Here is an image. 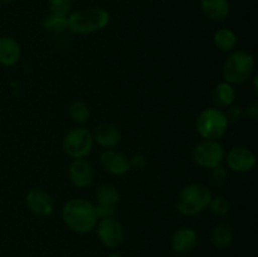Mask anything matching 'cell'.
<instances>
[{
    "label": "cell",
    "instance_id": "1",
    "mask_svg": "<svg viewBox=\"0 0 258 257\" xmlns=\"http://www.w3.org/2000/svg\"><path fill=\"white\" fill-rule=\"evenodd\" d=\"M62 219L68 228L77 233H88L98 222L95 204L85 198L70 199L63 206Z\"/></svg>",
    "mask_w": 258,
    "mask_h": 257
},
{
    "label": "cell",
    "instance_id": "2",
    "mask_svg": "<svg viewBox=\"0 0 258 257\" xmlns=\"http://www.w3.org/2000/svg\"><path fill=\"white\" fill-rule=\"evenodd\" d=\"M110 13L103 8H85L68 15L67 29L77 35H87L105 29L110 23Z\"/></svg>",
    "mask_w": 258,
    "mask_h": 257
},
{
    "label": "cell",
    "instance_id": "3",
    "mask_svg": "<svg viewBox=\"0 0 258 257\" xmlns=\"http://www.w3.org/2000/svg\"><path fill=\"white\" fill-rule=\"evenodd\" d=\"M212 193L204 184L191 183L184 186L176 197V211L186 217H193L208 208Z\"/></svg>",
    "mask_w": 258,
    "mask_h": 257
},
{
    "label": "cell",
    "instance_id": "4",
    "mask_svg": "<svg viewBox=\"0 0 258 257\" xmlns=\"http://www.w3.org/2000/svg\"><path fill=\"white\" fill-rule=\"evenodd\" d=\"M254 71V58L244 50H234L223 65V78L231 85H241L248 81Z\"/></svg>",
    "mask_w": 258,
    "mask_h": 257
},
{
    "label": "cell",
    "instance_id": "5",
    "mask_svg": "<svg viewBox=\"0 0 258 257\" xmlns=\"http://www.w3.org/2000/svg\"><path fill=\"white\" fill-rule=\"evenodd\" d=\"M228 118L218 107L202 111L197 118V131L204 140H218L228 128Z\"/></svg>",
    "mask_w": 258,
    "mask_h": 257
},
{
    "label": "cell",
    "instance_id": "6",
    "mask_svg": "<svg viewBox=\"0 0 258 257\" xmlns=\"http://www.w3.org/2000/svg\"><path fill=\"white\" fill-rule=\"evenodd\" d=\"M93 148V136L86 127H73L63 139L64 153L72 159H83Z\"/></svg>",
    "mask_w": 258,
    "mask_h": 257
},
{
    "label": "cell",
    "instance_id": "7",
    "mask_svg": "<svg viewBox=\"0 0 258 257\" xmlns=\"http://www.w3.org/2000/svg\"><path fill=\"white\" fill-rule=\"evenodd\" d=\"M224 156V148L218 140H203L193 149V161L202 169L209 170L222 165Z\"/></svg>",
    "mask_w": 258,
    "mask_h": 257
},
{
    "label": "cell",
    "instance_id": "8",
    "mask_svg": "<svg viewBox=\"0 0 258 257\" xmlns=\"http://www.w3.org/2000/svg\"><path fill=\"white\" fill-rule=\"evenodd\" d=\"M95 228L97 231L98 239L107 248H116L122 242L125 232L122 224L115 217L100 219Z\"/></svg>",
    "mask_w": 258,
    "mask_h": 257
},
{
    "label": "cell",
    "instance_id": "9",
    "mask_svg": "<svg viewBox=\"0 0 258 257\" xmlns=\"http://www.w3.org/2000/svg\"><path fill=\"white\" fill-rule=\"evenodd\" d=\"M227 166L236 173H247L256 166V154L244 146H234L224 156Z\"/></svg>",
    "mask_w": 258,
    "mask_h": 257
},
{
    "label": "cell",
    "instance_id": "10",
    "mask_svg": "<svg viewBox=\"0 0 258 257\" xmlns=\"http://www.w3.org/2000/svg\"><path fill=\"white\" fill-rule=\"evenodd\" d=\"M25 203L33 214L39 217L50 216L54 209V202L52 197L39 188H33L28 191L25 196Z\"/></svg>",
    "mask_w": 258,
    "mask_h": 257
},
{
    "label": "cell",
    "instance_id": "11",
    "mask_svg": "<svg viewBox=\"0 0 258 257\" xmlns=\"http://www.w3.org/2000/svg\"><path fill=\"white\" fill-rule=\"evenodd\" d=\"M100 163L107 173L115 176H122L131 170L127 156L115 149H106L101 154Z\"/></svg>",
    "mask_w": 258,
    "mask_h": 257
},
{
    "label": "cell",
    "instance_id": "12",
    "mask_svg": "<svg viewBox=\"0 0 258 257\" xmlns=\"http://www.w3.org/2000/svg\"><path fill=\"white\" fill-rule=\"evenodd\" d=\"M93 168L85 159H73L68 168V178L76 188H86L93 181Z\"/></svg>",
    "mask_w": 258,
    "mask_h": 257
},
{
    "label": "cell",
    "instance_id": "13",
    "mask_svg": "<svg viewBox=\"0 0 258 257\" xmlns=\"http://www.w3.org/2000/svg\"><path fill=\"white\" fill-rule=\"evenodd\" d=\"M198 244V233L191 227H181L171 236V248L176 253H188Z\"/></svg>",
    "mask_w": 258,
    "mask_h": 257
},
{
    "label": "cell",
    "instance_id": "14",
    "mask_svg": "<svg viewBox=\"0 0 258 257\" xmlns=\"http://www.w3.org/2000/svg\"><path fill=\"white\" fill-rule=\"evenodd\" d=\"M20 54L22 49L14 38L8 35L0 37V65L4 67H13L19 62Z\"/></svg>",
    "mask_w": 258,
    "mask_h": 257
},
{
    "label": "cell",
    "instance_id": "15",
    "mask_svg": "<svg viewBox=\"0 0 258 257\" xmlns=\"http://www.w3.org/2000/svg\"><path fill=\"white\" fill-rule=\"evenodd\" d=\"M93 141L105 149H113L120 143V131L112 123H101L95 128Z\"/></svg>",
    "mask_w": 258,
    "mask_h": 257
},
{
    "label": "cell",
    "instance_id": "16",
    "mask_svg": "<svg viewBox=\"0 0 258 257\" xmlns=\"http://www.w3.org/2000/svg\"><path fill=\"white\" fill-rule=\"evenodd\" d=\"M201 10L208 19L223 20L231 12V4L228 0H201Z\"/></svg>",
    "mask_w": 258,
    "mask_h": 257
},
{
    "label": "cell",
    "instance_id": "17",
    "mask_svg": "<svg viewBox=\"0 0 258 257\" xmlns=\"http://www.w3.org/2000/svg\"><path fill=\"white\" fill-rule=\"evenodd\" d=\"M212 97H213L214 103L217 107L226 108L232 106V103L236 100V90H234L233 85L228 82H221L213 88L212 92Z\"/></svg>",
    "mask_w": 258,
    "mask_h": 257
},
{
    "label": "cell",
    "instance_id": "18",
    "mask_svg": "<svg viewBox=\"0 0 258 257\" xmlns=\"http://www.w3.org/2000/svg\"><path fill=\"white\" fill-rule=\"evenodd\" d=\"M233 228L227 223H218L211 231V241L217 248H224L233 241Z\"/></svg>",
    "mask_w": 258,
    "mask_h": 257
},
{
    "label": "cell",
    "instance_id": "19",
    "mask_svg": "<svg viewBox=\"0 0 258 257\" xmlns=\"http://www.w3.org/2000/svg\"><path fill=\"white\" fill-rule=\"evenodd\" d=\"M213 42L214 45L222 52H232L237 47L238 39L233 30L228 28H221L214 33Z\"/></svg>",
    "mask_w": 258,
    "mask_h": 257
},
{
    "label": "cell",
    "instance_id": "20",
    "mask_svg": "<svg viewBox=\"0 0 258 257\" xmlns=\"http://www.w3.org/2000/svg\"><path fill=\"white\" fill-rule=\"evenodd\" d=\"M43 27L52 33H63L67 30L68 27V14H60V13H53L45 15L43 19Z\"/></svg>",
    "mask_w": 258,
    "mask_h": 257
},
{
    "label": "cell",
    "instance_id": "21",
    "mask_svg": "<svg viewBox=\"0 0 258 257\" xmlns=\"http://www.w3.org/2000/svg\"><path fill=\"white\" fill-rule=\"evenodd\" d=\"M95 197L97 203L116 206L117 202L120 201V193H118L117 188L112 184H102V185L98 186L95 191Z\"/></svg>",
    "mask_w": 258,
    "mask_h": 257
},
{
    "label": "cell",
    "instance_id": "22",
    "mask_svg": "<svg viewBox=\"0 0 258 257\" xmlns=\"http://www.w3.org/2000/svg\"><path fill=\"white\" fill-rule=\"evenodd\" d=\"M68 115L72 118L73 122L83 125L90 118V108L82 101H75L68 108Z\"/></svg>",
    "mask_w": 258,
    "mask_h": 257
},
{
    "label": "cell",
    "instance_id": "23",
    "mask_svg": "<svg viewBox=\"0 0 258 257\" xmlns=\"http://www.w3.org/2000/svg\"><path fill=\"white\" fill-rule=\"evenodd\" d=\"M209 208H211L212 213L216 216H224L229 212L231 204H229L228 199L224 196H217L212 197L211 202H209Z\"/></svg>",
    "mask_w": 258,
    "mask_h": 257
},
{
    "label": "cell",
    "instance_id": "24",
    "mask_svg": "<svg viewBox=\"0 0 258 257\" xmlns=\"http://www.w3.org/2000/svg\"><path fill=\"white\" fill-rule=\"evenodd\" d=\"M227 178H228V171L224 166L218 165L216 168L209 169L208 183L212 186H222L227 181Z\"/></svg>",
    "mask_w": 258,
    "mask_h": 257
},
{
    "label": "cell",
    "instance_id": "25",
    "mask_svg": "<svg viewBox=\"0 0 258 257\" xmlns=\"http://www.w3.org/2000/svg\"><path fill=\"white\" fill-rule=\"evenodd\" d=\"M49 2V10L53 13L68 14L72 7V0H48Z\"/></svg>",
    "mask_w": 258,
    "mask_h": 257
},
{
    "label": "cell",
    "instance_id": "26",
    "mask_svg": "<svg viewBox=\"0 0 258 257\" xmlns=\"http://www.w3.org/2000/svg\"><path fill=\"white\" fill-rule=\"evenodd\" d=\"M96 214H97L98 219L110 218L113 217L116 213V206L113 204H105V203H97L95 206Z\"/></svg>",
    "mask_w": 258,
    "mask_h": 257
},
{
    "label": "cell",
    "instance_id": "27",
    "mask_svg": "<svg viewBox=\"0 0 258 257\" xmlns=\"http://www.w3.org/2000/svg\"><path fill=\"white\" fill-rule=\"evenodd\" d=\"M128 163H130V169L134 170H144L148 165V159L143 154H136L133 158L128 159Z\"/></svg>",
    "mask_w": 258,
    "mask_h": 257
},
{
    "label": "cell",
    "instance_id": "28",
    "mask_svg": "<svg viewBox=\"0 0 258 257\" xmlns=\"http://www.w3.org/2000/svg\"><path fill=\"white\" fill-rule=\"evenodd\" d=\"M224 113H226L227 118H228V122H231V121H237L242 117V110L239 106H229L227 112Z\"/></svg>",
    "mask_w": 258,
    "mask_h": 257
},
{
    "label": "cell",
    "instance_id": "29",
    "mask_svg": "<svg viewBox=\"0 0 258 257\" xmlns=\"http://www.w3.org/2000/svg\"><path fill=\"white\" fill-rule=\"evenodd\" d=\"M246 115L248 116V118H251L252 121H257V118H258V102L256 100L251 101V102L247 105Z\"/></svg>",
    "mask_w": 258,
    "mask_h": 257
},
{
    "label": "cell",
    "instance_id": "30",
    "mask_svg": "<svg viewBox=\"0 0 258 257\" xmlns=\"http://www.w3.org/2000/svg\"><path fill=\"white\" fill-rule=\"evenodd\" d=\"M108 257H123V256L121 253H118V252H112Z\"/></svg>",
    "mask_w": 258,
    "mask_h": 257
},
{
    "label": "cell",
    "instance_id": "31",
    "mask_svg": "<svg viewBox=\"0 0 258 257\" xmlns=\"http://www.w3.org/2000/svg\"><path fill=\"white\" fill-rule=\"evenodd\" d=\"M0 2H2V3H4V4H9V3L14 2V0H0Z\"/></svg>",
    "mask_w": 258,
    "mask_h": 257
}]
</instances>
